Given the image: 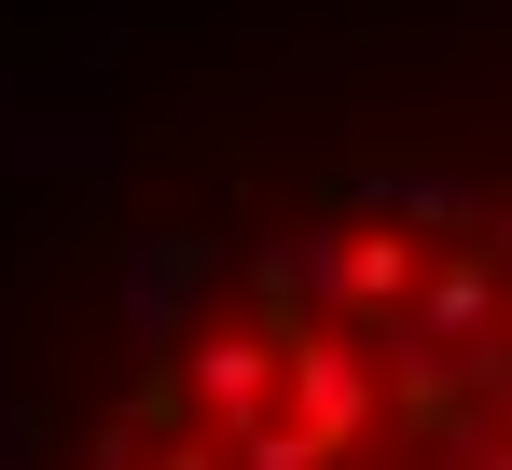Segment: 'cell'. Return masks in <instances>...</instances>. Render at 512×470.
<instances>
[{"instance_id":"cell-8","label":"cell","mask_w":512,"mask_h":470,"mask_svg":"<svg viewBox=\"0 0 512 470\" xmlns=\"http://www.w3.org/2000/svg\"><path fill=\"white\" fill-rule=\"evenodd\" d=\"M0 153L28 166V180H111V125H84V111H28Z\"/></svg>"},{"instance_id":"cell-7","label":"cell","mask_w":512,"mask_h":470,"mask_svg":"<svg viewBox=\"0 0 512 470\" xmlns=\"http://www.w3.org/2000/svg\"><path fill=\"white\" fill-rule=\"evenodd\" d=\"M416 277H429V235L346 208V318H402V305H416Z\"/></svg>"},{"instance_id":"cell-5","label":"cell","mask_w":512,"mask_h":470,"mask_svg":"<svg viewBox=\"0 0 512 470\" xmlns=\"http://www.w3.org/2000/svg\"><path fill=\"white\" fill-rule=\"evenodd\" d=\"M250 318H277V332L346 318V208H319V222H277V235L250 249Z\"/></svg>"},{"instance_id":"cell-12","label":"cell","mask_w":512,"mask_h":470,"mask_svg":"<svg viewBox=\"0 0 512 470\" xmlns=\"http://www.w3.org/2000/svg\"><path fill=\"white\" fill-rule=\"evenodd\" d=\"M42 457H56V429H42L28 401H0V470H42Z\"/></svg>"},{"instance_id":"cell-2","label":"cell","mask_w":512,"mask_h":470,"mask_svg":"<svg viewBox=\"0 0 512 470\" xmlns=\"http://www.w3.org/2000/svg\"><path fill=\"white\" fill-rule=\"evenodd\" d=\"M167 374H180V401H194V429H250V415L291 401V332H277V318H222V332L180 346Z\"/></svg>"},{"instance_id":"cell-13","label":"cell","mask_w":512,"mask_h":470,"mask_svg":"<svg viewBox=\"0 0 512 470\" xmlns=\"http://www.w3.org/2000/svg\"><path fill=\"white\" fill-rule=\"evenodd\" d=\"M485 263H499V277H512V194H499V222H485Z\"/></svg>"},{"instance_id":"cell-10","label":"cell","mask_w":512,"mask_h":470,"mask_svg":"<svg viewBox=\"0 0 512 470\" xmlns=\"http://www.w3.org/2000/svg\"><path fill=\"white\" fill-rule=\"evenodd\" d=\"M429 457H443V470H512V415H443Z\"/></svg>"},{"instance_id":"cell-4","label":"cell","mask_w":512,"mask_h":470,"mask_svg":"<svg viewBox=\"0 0 512 470\" xmlns=\"http://www.w3.org/2000/svg\"><path fill=\"white\" fill-rule=\"evenodd\" d=\"M346 208H360V222L429 235V249H485V222H499V194H485V180L416 166V153H360V166H346Z\"/></svg>"},{"instance_id":"cell-14","label":"cell","mask_w":512,"mask_h":470,"mask_svg":"<svg viewBox=\"0 0 512 470\" xmlns=\"http://www.w3.org/2000/svg\"><path fill=\"white\" fill-rule=\"evenodd\" d=\"M346 470H360V457H346Z\"/></svg>"},{"instance_id":"cell-6","label":"cell","mask_w":512,"mask_h":470,"mask_svg":"<svg viewBox=\"0 0 512 470\" xmlns=\"http://www.w3.org/2000/svg\"><path fill=\"white\" fill-rule=\"evenodd\" d=\"M402 332L416 346H485V332H512V277L485 263V249H429V277H416V305H402Z\"/></svg>"},{"instance_id":"cell-3","label":"cell","mask_w":512,"mask_h":470,"mask_svg":"<svg viewBox=\"0 0 512 470\" xmlns=\"http://www.w3.org/2000/svg\"><path fill=\"white\" fill-rule=\"evenodd\" d=\"M291 415H305L333 457H360V443L388 429V360H374L346 318H305V332H291Z\"/></svg>"},{"instance_id":"cell-1","label":"cell","mask_w":512,"mask_h":470,"mask_svg":"<svg viewBox=\"0 0 512 470\" xmlns=\"http://www.w3.org/2000/svg\"><path fill=\"white\" fill-rule=\"evenodd\" d=\"M222 235L208 222H125L111 235V332L139 346V360H180L194 332H208V291H222Z\"/></svg>"},{"instance_id":"cell-9","label":"cell","mask_w":512,"mask_h":470,"mask_svg":"<svg viewBox=\"0 0 512 470\" xmlns=\"http://www.w3.org/2000/svg\"><path fill=\"white\" fill-rule=\"evenodd\" d=\"M222 470H346V457L291 415V401H277V415H250V429H222Z\"/></svg>"},{"instance_id":"cell-11","label":"cell","mask_w":512,"mask_h":470,"mask_svg":"<svg viewBox=\"0 0 512 470\" xmlns=\"http://www.w3.org/2000/svg\"><path fill=\"white\" fill-rule=\"evenodd\" d=\"M457 415H512V332L457 346Z\"/></svg>"}]
</instances>
